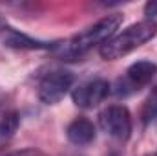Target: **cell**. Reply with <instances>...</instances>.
Instances as JSON below:
<instances>
[{
	"label": "cell",
	"mask_w": 157,
	"mask_h": 156,
	"mask_svg": "<svg viewBox=\"0 0 157 156\" xmlns=\"http://www.w3.org/2000/svg\"><path fill=\"white\" fill-rule=\"evenodd\" d=\"M155 33H157L155 20L146 18V20H141V22H135V24L128 26L124 31L115 33L108 42H104L99 48V53L106 61H115V59H121V57L132 53L133 50H137L139 46H143L150 39H154Z\"/></svg>",
	"instance_id": "cell-1"
},
{
	"label": "cell",
	"mask_w": 157,
	"mask_h": 156,
	"mask_svg": "<svg viewBox=\"0 0 157 156\" xmlns=\"http://www.w3.org/2000/svg\"><path fill=\"white\" fill-rule=\"evenodd\" d=\"M121 24H122V15H119V13L101 18L99 22L90 26L86 31L75 35L73 39H70L64 44H60V55L66 59H73V57L86 53L93 46H102L117 33Z\"/></svg>",
	"instance_id": "cell-2"
},
{
	"label": "cell",
	"mask_w": 157,
	"mask_h": 156,
	"mask_svg": "<svg viewBox=\"0 0 157 156\" xmlns=\"http://www.w3.org/2000/svg\"><path fill=\"white\" fill-rule=\"evenodd\" d=\"M73 74L62 68L51 70L48 72L39 84V97L44 105H55L60 99H64V96L71 90L73 86Z\"/></svg>",
	"instance_id": "cell-3"
},
{
	"label": "cell",
	"mask_w": 157,
	"mask_h": 156,
	"mask_svg": "<svg viewBox=\"0 0 157 156\" xmlns=\"http://www.w3.org/2000/svg\"><path fill=\"white\" fill-rule=\"evenodd\" d=\"M155 74H157L155 63H152V61H137V63L128 66L124 77L117 79L113 92L117 96H130V94L141 90L143 86H146L148 83H152Z\"/></svg>",
	"instance_id": "cell-4"
},
{
	"label": "cell",
	"mask_w": 157,
	"mask_h": 156,
	"mask_svg": "<svg viewBox=\"0 0 157 156\" xmlns=\"http://www.w3.org/2000/svg\"><path fill=\"white\" fill-rule=\"evenodd\" d=\"M101 129L112 136L113 140L126 142L132 134V116L126 107L122 105H110L99 114Z\"/></svg>",
	"instance_id": "cell-5"
},
{
	"label": "cell",
	"mask_w": 157,
	"mask_h": 156,
	"mask_svg": "<svg viewBox=\"0 0 157 156\" xmlns=\"http://www.w3.org/2000/svg\"><path fill=\"white\" fill-rule=\"evenodd\" d=\"M110 92H112V86L106 79L95 77L75 86L71 90V99L80 109H93L99 103H102Z\"/></svg>",
	"instance_id": "cell-6"
},
{
	"label": "cell",
	"mask_w": 157,
	"mask_h": 156,
	"mask_svg": "<svg viewBox=\"0 0 157 156\" xmlns=\"http://www.w3.org/2000/svg\"><path fill=\"white\" fill-rule=\"evenodd\" d=\"M66 136H68V140L73 145H90L95 140V136H97V129H95V125L90 119H86V117H75L68 125Z\"/></svg>",
	"instance_id": "cell-7"
},
{
	"label": "cell",
	"mask_w": 157,
	"mask_h": 156,
	"mask_svg": "<svg viewBox=\"0 0 157 156\" xmlns=\"http://www.w3.org/2000/svg\"><path fill=\"white\" fill-rule=\"evenodd\" d=\"M2 40L6 46L9 48H17V50H48L53 48V42H44V40H37L28 37L26 33H20L13 28H4L2 33Z\"/></svg>",
	"instance_id": "cell-8"
},
{
	"label": "cell",
	"mask_w": 157,
	"mask_h": 156,
	"mask_svg": "<svg viewBox=\"0 0 157 156\" xmlns=\"http://www.w3.org/2000/svg\"><path fill=\"white\" fill-rule=\"evenodd\" d=\"M18 121L20 119H18V114L15 110L0 114V147L13 138V134L18 129Z\"/></svg>",
	"instance_id": "cell-9"
},
{
	"label": "cell",
	"mask_w": 157,
	"mask_h": 156,
	"mask_svg": "<svg viewBox=\"0 0 157 156\" xmlns=\"http://www.w3.org/2000/svg\"><path fill=\"white\" fill-rule=\"evenodd\" d=\"M141 117H143V123H150V121H154L157 117V83L152 86L148 97L143 103Z\"/></svg>",
	"instance_id": "cell-10"
},
{
	"label": "cell",
	"mask_w": 157,
	"mask_h": 156,
	"mask_svg": "<svg viewBox=\"0 0 157 156\" xmlns=\"http://www.w3.org/2000/svg\"><path fill=\"white\" fill-rule=\"evenodd\" d=\"M144 15L148 17V20H152V17H157V0H150L144 4Z\"/></svg>",
	"instance_id": "cell-11"
},
{
	"label": "cell",
	"mask_w": 157,
	"mask_h": 156,
	"mask_svg": "<svg viewBox=\"0 0 157 156\" xmlns=\"http://www.w3.org/2000/svg\"><path fill=\"white\" fill-rule=\"evenodd\" d=\"M150 156H157V153H154V154H150Z\"/></svg>",
	"instance_id": "cell-12"
}]
</instances>
